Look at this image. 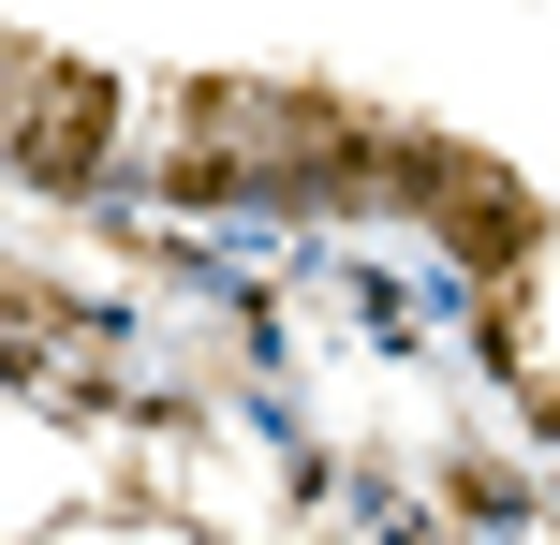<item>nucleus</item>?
I'll return each instance as SVG.
<instances>
[{
	"instance_id": "nucleus-1",
	"label": "nucleus",
	"mask_w": 560,
	"mask_h": 545,
	"mask_svg": "<svg viewBox=\"0 0 560 545\" xmlns=\"http://www.w3.org/2000/svg\"><path fill=\"white\" fill-rule=\"evenodd\" d=\"M384 177L398 192H428L457 222V251L472 265H516L532 251V192H516V177H487V163H457V147H384Z\"/></svg>"
},
{
	"instance_id": "nucleus-2",
	"label": "nucleus",
	"mask_w": 560,
	"mask_h": 545,
	"mask_svg": "<svg viewBox=\"0 0 560 545\" xmlns=\"http://www.w3.org/2000/svg\"><path fill=\"white\" fill-rule=\"evenodd\" d=\"M30 177H89V163H104V88H89V74H30Z\"/></svg>"
}]
</instances>
